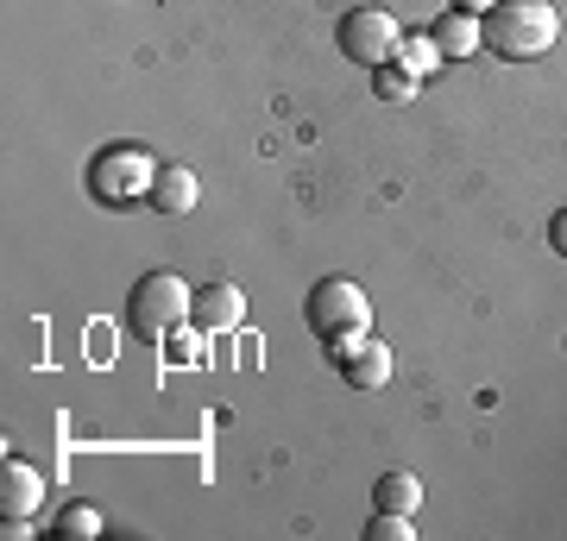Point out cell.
Listing matches in <instances>:
<instances>
[{
	"mask_svg": "<svg viewBox=\"0 0 567 541\" xmlns=\"http://www.w3.org/2000/svg\"><path fill=\"white\" fill-rule=\"evenodd\" d=\"M561 39V13L555 0H498L486 13V51H498L505 63L548 58Z\"/></svg>",
	"mask_w": 567,
	"mask_h": 541,
	"instance_id": "1",
	"label": "cell"
},
{
	"mask_svg": "<svg viewBox=\"0 0 567 541\" xmlns=\"http://www.w3.org/2000/svg\"><path fill=\"white\" fill-rule=\"evenodd\" d=\"M189 309H196V290L177 278V271H145L126 296V327L140 334L145 346H164L177 327H189Z\"/></svg>",
	"mask_w": 567,
	"mask_h": 541,
	"instance_id": "2",
	"label": "cell"
},
{
	"mask_svg": "<svg viewBox=\"0 0 567 541\" xmlns=\"http://www.w3.org/2000/svg\"><path fill=\"white\" fill-rule=\"evenodd\" d=\"M152 177H158V158L145 152V145H107V152H95V164H89V189H95V201H140L152 196Z\"/></svg>",
	"mask_w": 567,
	"mask_h": 541,
	"instance_id": "3",
	"label": "cell"
},
{
	"mask_svg": "<svg viewBox=\"0 0 567 541\" xmlns=\"http://www.w3.org/2000/svg\"><path fill=\"white\" fill-rule=\"evenodd\" d=\"M303 315L322 341H334V334H372V302H365V290L353 278H322L309 290Z\"/></svg>",
	"mask_w": 567,
	"mask_h": 541,
	"instance_id": "4",
	"label": "cell"
},
{
	"mask_svg": "<svg viewBox=\"0 0 567 541\" xmlns=\"http://www.w3.org/2000/svg\"><path fill=\"white\" fill-rule=\"evenodd\" d=\"M398 39H404V25L391 20L385 7H353V13H341V25H334L341 58L365 63V70H379V63L398 58Z\"/></svg>",
	"mask_w": 567,
	"mask_h": 541,
	"instance_id": "5",
	"label": "cell"
},
{
	"mask_svg": "<svg viewBox=\"0 0 567 541\" xmlns=\"http://www.w3.org/2000/svg\"><path fill=\"white\" fill-rule=\"evenodd\" d=\"M328 360L341 365V378L353 391H385L391 384V346L372 341V334H334L328 341Z\"/></svg>",
	"mask_w": 567,
	"mask_h": 541,
	"instance_id": "6",
	"label": "cell"
},
{
	"mask_svg": "<svg viewBox=\"0 0 567 541\" xmlns=\"http://www.w3.org/2000/svg\"><path fill=\"white\" fill-rule=\"evenodd\" d=\"M240 321H246V290L240 283H203V290H196L189 327H203L208 341H215V334H234Z\"/></svg>",
	"mask_w": 567,
	"mask_h": 541,
	"instance_id": "7",
	"label": "cell"
},
{
	"mask_svg": "<svg viewBox=\"0 0 567 541\" xmlns=\"http://www.w3.org/2000/svg\"><path fill=\"white\" fill-rule=\"evenodd\" d=\"M429 39L442 44V58H473V51H486V20L480 13H461V7H447L442 20L429 25Z\"/></svg>",
	"mask_w": 567,
	"mask_h": 541,
	"instance_id": "8",
	"label": "cell"
},
{
	"mask_svg": "<svg viewBox=\"0 0 567 541\" xmlns=\"http://www.w3.org/2000/svg\"><path fill=\"white\" fill-rule=\"evenodd\" d=\"M152 208L158 215H189L196 201H203V183H196V170L189 164H158V177H152Z\"/></svg>",
	"mask_w": 567,
	"mask_h": 541,
	"instance_id": "9",
	"label": "cell"
},
{
	"mask_svg": "<svg viewBox=\"0 0 567 541\" xmlns=\"http://www.w3.org/2000/svg\"><path fill=\"white\" fill-rule=\"evenodd\" d=\"M39 503H44V479L32 472V466L25 460L0 466V510H7V517H32Z\"/></svg>",
	"mask_w": 567,
	"mask_h": 541,
	"instance_id": "10",
	"label": "cell"
},
{
	"mask_svg": "<svg viewBox=\"0 0 567 541\" xmlns=\"http://www.w3.org/2000/svg\"><path fill=\"white\" fill-rule=\"evenodd\" d=\"M372 503L379 510H398V517H416L423 510V479L416 472H385V479L372 485Z\"/></svg>",
	"mask_w": 567,
	"mask_h": 541,
	"instance_id": "11",
	"label": "cell"
},
{
	"mask_svg": "<svg viewBox=\"0 0 567 541\" xmlns=\"http://www.w3.org/2000/svg\"><path fill=\"white\" fill-rule=\"evenodd\" d=\"M391 63H398V70H410V76L423 82V76H435L447 58H442V44L429 39V32H416V39H398V58H391Z\"/></svg>",
	"mask_w": 567,
	"mask_h": 541,
	"instance_id": "12",
	"label": "cell"
},
{
	"mask_svg": "<svg viewBox=\"0 0 567 541\" xmlns=\"http://www.w3.org/2000/svg\"><path fill=\"white\" fill-rule=\"evenodd\" d=\"M372 89H379V101L404 107V101H416V89H423V82L410 76V70H398V63H379V70H372Z\"/></svg>",
	"mask_w": 567,
	"mask_h": 541,
	"instance_id": "13",
	"label": "cell"
},
{
	"mask_svg": "<svg viewBox=\"0 0 567 541\" xmlns=\"http://www.w3.org/2000/svg\"><path fill=\"white\" fill-rule=\"evenodd\" d=\"M58 535H63V541H95V535H102V517H95L89 503H63Z\"/></svg>",
	"mask_w": 567,
	"mask_h": 541,
	"instance_id": "14",
	"label": "cell"
},
{
	"mask_svg": "<svg viewBox=\"0 0 567 541\" xmlns=\"http://www.w3.org/2000/svg\"><path fill=\"white\" fill-rule=\"evenodd\" d=\"M416 535V517H398V510H379L365 522V541H410Z\"/></svg>",
	"mask_w": 567,
	"mask_h": 541,
	"instance_id": "15",
	"label": "cell"
},
{
	"mask_svg": "<svg viewBox=\"0 0 567 541\" xmlns=\"http://www.w3.org/2000/svg\"><path fill=\"white\" fill-rule=\"evenodd\" d=\"M203 341H208L203 327H196V334H183V327H177V334H171V341H164V346H171V353H177L183 365H196V360H203Z\"/></svg>",
	"mask_w": 567,
	"mask_h": 541,
	"instance_id": "16",
	"label": "cell"
},
{
	"mask_svg": "<svg viewBox=\"0 0 567 541\" xmlns=\"http://www.w3.org/2000/svg\"><path fill=\"white\" fill-rule=\"evenodd\" d=\"M548 246H555V252H561V259H567V208H561V215H555V221H548Z\"/></svg>",
	"mask_w": 567,
	"mask_h": 541,
	"instance_id": "17",
	"label": "cell"
},
{
	"mask_svg": "<svg viewBox=\"0 0 567 541\" xmlns=\"http://www.w3.org/2000/svg\"><path fill=\"white\" fill-rule=\"evenodd\" d=\"M454 7H461V13H480V20H486V13L498 7V0H454Z\"/></svg>",
	"mask_w": 567,
	"mask_h": 541,
	"instance_id": "18",
	"label": "cell"
}]
</instances>
